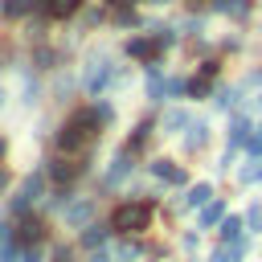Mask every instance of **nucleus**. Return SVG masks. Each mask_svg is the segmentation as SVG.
Listing matches in <instances>:
<instances>
[{
  "mask_svg": "<svg viewBox=\"0 0 262 262\" xmlns=\"http://www.w3.org/2000/svg\"><path fill=\"white\" fill-rule=\"evenodd\" d=\"M147 139H151V123L143 119V123H135L131 139H127V151H131V156H135V151H143V147H147Z\"/></svg>",
  "mask_w": 262,
  "mask_h": 262,
  "instance_id": "dca6fc26",
  "label": "nucleus"
},
{
  "mask_svg": "<svg viewBox=\"0 0 262 262\" xmlns=\"http://www.w3.org/2000/svg\"><path fill=\"white\" fill-rule=\"evenodd\" d=\"M242 233H246V221H242V217H225V221L217 225V237H221V242H233V237H242Z\"/></svg>",
  "mask_w": 262,
  "mask_h": 262,
  "instance_id": "aec40b11",
  "label": "nucleus"
},
{
  "mask_svg": "<svg viewBox=\"0 0 262 262\" xmlns=\"http://www.w3.org/2000/svg\"><path fill=\"white\" fill-rule=\"evenodd\" d=\"M250 135H254L250 115H246V111H233V119H229V147H246Z\"/></svg>",
  "mask_w": 262,
  "mask_h": 262,
  "instance_id": "423d86ee",
  "label": "nucleus"
},
{
  "mask_svg": "<svg viewBox=\"0 0 262 262\" xmlns=\"http://www.w3.org/2000/svg\"><path fill=\"white\" fill-rule=\"evenodd\" d=\"M123 49H127V57H135V61H143V66H151V61L160 57V41H156L151 33H139V37H131Z\"/></svg>",
  "mask_w": 262,
  "mask_h": 262,
  "instance_id": "7ed1b4c3",
  "label": "nucleus"
},
{
  "mask_svg": "<svg viewBox=\"0 0 262 262\" xmlns=\"http://www.w3.org/2000/svg\"><path fill=\"white\" fill-rule=\"evenodd\" d=\"M258 180H262V156H250L237 168V184H258Z\"/></svg>",
  "mask_w": 262,
  "mask_h": 262,
  "instance_id": "2eb2a0df",
  "label": "nucleus"
},
{
  "mask_svg": "<svg viewBox=\"0 0 262 262\" xmlns=\"http://www.w3.org/2000/svg\"><path fill=\"white\" fill-rule=\"evenodd\" d=\"M37 196H41V176H29V180L20 184V192L12 196V209H16V213H25V209H29V201H37Z\"/></svg>",
  "mask_w": 262,
  "mask_h": 262,
  "instance_id": "9d476101",
  "label": "nucleus"
},
{
  "mask_svg": "<svg viewBox=\"0 0 262 262\" xmlns=\"http://www.w3.org/2000/svg\"><path fill=\"white\" fill-rule=\"evenodd\" d=\"M111 82H115V66H111V57H106L102 49L90 53V57H86V70H82V86H86L90 94H102Z\"/></svg>",
  "mask_w": 262,
  "mask_h": 262,
  "instance_id": "f03ea898",
  "label": "nucleus"
},
{
  "mask_svg": "<svg viewBox=\"0 0 262 262\" xmlns=\"http://www.w3.org/2000/svg\"><path fill=\"white\" fill-rule=\"evenodd\" d=\"M225 217H229V213H225V201H221V196H213V201L201 209V229H217Z\"/></svg>",
  "mask_w": 262,
  "mask_h": 262,
  "instance_id": "9b49d317",
  "label": "nucleus"
},
{
  "mask_svg": "<svg viewBox=\"0 0 262 262\" xmlns=\"http://www.w3.org/2000/svg\"><path fill=\"white\" fill-rule=\"evenodd\" d=\"M188 98H213V78L192 74V78H188Z\"/></svg>",
  "mask_w": 262,
  "mask_h": 262,
  "instance_id": "f3484780",
  "label": "nucleus"
},
{
  "mask_svg": "<svg viewBox=\"0 0 262 262\" xmlns=\"http://www.w3.org/2000/svg\"><path fill=\"white\" fill-rule=\"evenodd\" d=\"M258 131H262V127H258Z\"/></svg>",
  "mask_w": 262,
  "mask_h": 262,
  "instance_id": "f704fd0d",
  "label": "nucleus"
},
{
  "mask_svg": "<svg viewBox=\"0 0 262 262\" xmlns=\"http://www.w3.org/2000/svg\"><path fill=\"white\" fill-rule=\"evenodd\" d=\"M147 225H151V205L147 201H123L111 213V229L115 233H139Z\"/></svg>",
  "mask_w": 262,
  "mask_h": 262,
  "instance_id": "f257e3e1",
  "label": "nucleus"
},
{
  "mask_svg": "<svg viewBox=\"0 0 262 262\" xmlns=\"http://www.w3.org/2000/svg\"><path fill=\"white\" fill-rule=\"evenodd\" d=\"M102 242H106V229H102V225H86V233H82V246H86V250H98Z\"/></svg>",
  "mask_w": 262,
  "mask_h": 262,
  "instance_id": "4be33fe9",
  "label": "nucleus"
},
{
  "mask_svg": "<svg viewBox=\"0 0 262 262\" xmlns=\"http://www.w3.org/2000/svg\"><path fill=\"white\" fill-rule=\"evenodd\" d=\"M106 4H131V0H106Z\"/></svg>",
  "mask_w": 262,
  "mask_h": 262,
  "instance_id": "2f4dec72",
  "label": "nucleus"
},
{
  "mask_svg": "<svg viewBox=\"0 0 262 262\" xmlns=\"http://www.w3.org/2000/svg\"><path fill=\"white\" fill-rule=\"evenodd\" d=\"M127 172H131V151L123 147V151L111 160V168H106V184H123V180H127Z\"/></svg>",
  "mask_w": 262,
  "mask_h": 262,
  "instance_id": "f8f14e48",
  "label": "nucleus"
},
{
  "mask_svg": "<svg viewBox=\"0 0 262 262\" xmlns=\"http://www.w3.org/2000/svg\"><path fill=\"white\" fill-rule=\"evenodd\" d=\"M242 90H254V86H262V66L258 70H250V74H242V82H237Z\"/></svg>",
  "mask_w": 262,
  "mask_h": 262,
  "instance_id": "bb28decb",
  "label": "nucleus"
},
{
  "mask_svg": "<svg viewBox=\"0 0 262 262\" xmlns=\"http://www.w3.org/2000/svg\"><path fill=\"white\" fill-rule=\"evenodd\" d=\"M90 213H94V201H78V205L66 209V221H70V225H86Z\"/></svg>",
  "mask_w": 262,
  "mask_h": 262,
  "instance_id": "6ab92c4d",
  "label": "nucleus"
},
{
  "mask_svg": "<svg viewBox=\"0 0 262 262\" xmlns=\"http://www.w3.org/2000/svg\"><path fill=\"white\" fill-rule=\"evenodd\" d=\"M115 25H123V29H131V25H139V16H135V8H131V4H119V12H115Z\"/></svg>",
  "mask_w": 262,
  "mask_h": 262,
  "instance_id": "b1692460",
  "label": "nucleus"
},
{
  "mask_svg": "<svg viewBox=\"0 0 262 262\" xmlns=\"http://www.w3.org/2000/svg\"><path fill=\"white\" fill-rule=\"evenodd\" d=\"M41 229H45V225H41L37 217H25V221H20V242H41Z\"/></svg>",
  "mask_w": 262,
  "mask_h": 262,
  "instance_id": "412c9836",
  "label": "nucleus"
},
{
  "mask_svg": "<svg viewBox=\"0 0 262 262\" xmlns=\"http://www.w3.org/2000/svg\"><path fill=\"white\" fill-rule=\"evenodd\" d=\"M196 74H205V78L217 82V78H221V57H205V61L196 66Z\"/></svg>",
  "mask_w": 262,
  "mask_h": 262,
  "instance_id": "393cba45",
  "label": "nucleus"
},
{
  "mask_svg": "<svg viewBox=\"0 0 262 262\" xmlns=\"http://www.w3.org/2000/svg\"><path fill=\"white\" fill-rule=\"evenodd\" d=\"M205 143H209V123L205 119H192L188 131H184V151H201Z\"/></svg>",
  "mask_w": 262,
  "mask_h": 262,
  "instance_id": "0eeeda50",
  "label": "nucleus"
},
{
  "mask_svg": "<svg viewBox=\"0 0 262 262\" xmlns=\"http://www.w3.org/2000/svg\"><path fill=\"white\" fill-rule=\"evenodd\" d=\"M188 123H192V119H188V111H180V106H172V111L164 115V131H168V135H180V131H188Z\"/></svg>",
  "mask_w": 262,
  "mask_h": 262,
  "instance_id": "4468645a",
  "label": "nucleus"
},
{
  "mask_svg": "<svg viewBox=\"0 0 262 262\" xmlns=\"http://www.w3.org/2000/svg\"><path fill=\"white\" fill-rule=\"evenodd\" d=\"M213 201V184H192L188 192H184V201H180V209H205Z\"/></svg>",
  "mask_w": 262,
  "mask_h": 262,
  "instance_id": "ddd939ff",
  "label": "nucleus"
},
{
  "mask_svg": "<svg viewBox=\"0 0 262 262\" xmlns=\"http://www.w3.org/2000/svg\"><path fill=\"white\" fill-rule=\"evenodd\" d=\"M8 237H12V229H8V225H0V246H4Z\"/></svg>",
  "mask_w": 262,
  "mask_h": 262,
  "instance_id": "c85d7f7f",
  "label": "nucleus"
},
{
  "mask_svg": "<svg viewBox=\"0 0 262 262\" xmlns=\"http://www.w3.org/2000/svg\"><path fill=\"white\" fill-rule=\"evenodd\" d=\"M237 94H242V86H221V90L213 94V106H217V111H233V106H237Z\"/></svg>",
  "mask_w": 262,
  "mask_h": 262,
  "instance_id": "a211bd4d",
  "label": "nucleus"
},
{
  "mask_svg": "<svg viewBox=\"0 0 262 262\" xmlns=\"http://www.w3.org/2000/svg\"><path fill=\"white\" fill-rule=\"evenodd\" d=\"M147 4H160V8H164V4H172V0H147Z\"/></svg>",
  "mask_w": 262,
  "mask_h": 262,
  "instance_id": "7c9ffc66",
  "label": "nucleus"
},
{
  "mask_svg": "<svg viewBox=\"0 0 262 262\" xmlns=\"http://www.w3.org/2000/svg\"><path fill=\"white\" fill-rule=\"evenodd\" d=\"M209 8L217 16H225V20H233V25H246L254 16V0H213Z\"/></svg>",
  "mask_w": 262,
  "mask_h": 262,
  "instance_id": "20e7f679",
  "label": "nucleus"
},
{
  "mask_svg": "<svg viewBox=\"0 0 262 262\" xmlns=\"http://www.w3.org/2000/svg\"><path fill=\"white\" fill-rule=\"evenodd\" d=\"M0 160H4V139H0Z\"/></svg>",
  "mask_w": 262,
  "mask_h": 262,
  "instance_id": "72a5a7b5",
  "label": "nucleus"
},
{
  "mask_svg": "<svg viewBox=\"0 0 262 262\" xmlns=\"http://www.w3.org/2000/svg\"><path fill=\"white\" fill-rule=\"evenodd\" d=\"M147 168H151V176L164 180V184H184V180H188V172H184L176 160H151Z\"/></svg>",
  "mask_w": 262,
  "mask_h": 262,
  "instance_id": "39448f33",
  "label": "nucleus"
},
{
  "mask_svg": "<svg viewBox=\"0 0 262 262\" xmlns=\"http://www.w3.org/2000/svg\"><path fill=\"white\" fill-rule=\"evenodd\" d=\"M246 229L262 233V201H250V209H246Z\"/></svg>",
  "mask_w": 262,
  "mask_h": 262,
  "instance_id": "5701e85b",
  "label": "nucleus"
},
{
  "mask_svg": "<svg viewBox=\"0 0 262 262\" xmlns=\"http://www.w3.org/2000/svg\"><path fill=\"white\" fill-rule=\"evenodd\" d=\"M86 172V164H74V160H53L49 164V176L57 180V184H70L74 176H82Z\"/></svg>",
  "mask_w": 262,
  "mask_h": 262,
  "instance_id": "1a4fd4ad",
  "label": "nucleus"
},
{
  "mask_svg": "<svg viewBox=\"0 0 262 262\" xmlns=\"http://www.w3.org/2000/svg\"><path fill=\"white\" fill-rule=\"evenodd\" d=\"M37 66H41V70H53V53H49V49H37Z\"/></svg>",
  "mask_w": 262,
  "mask_h": 262,
  "instance_id": "cd10ccee",
  "label": "nucleus"
},
{
  "mask_svg": "<svg viewBox=\"0 0 262 262\" xmlns=\"http://www.w3.org/2000/svg\"><path fill=\"white\" fill-rule=\"evenodd\" d=\"M188 8H201V4H213V0H184Z\"/></svg>",
  "mask_w": 262,
  "mask_h": 262,
  "instance_id": "c756f323",
  "label": "nucleus"
},
{
  "mask_svg": "<svg viewBox=\"0 0 262 262\" xmlns=\"http://www.w3.org/2000/svg\"><path fill=\"white\" fill-rule=\"evenodd\" d=\"M45 16H53V20H66V16H74L78 8H82V0H41L37 4Z\"/></svg>",
  "mask_w": 262,
  "mask_h": 262,
  "instance_id": "6e6552de",
  "label": "nucleus"
},
{
  "mask_svg": "<svg viewBox=\"0 0 262 262\" xmlns=\"http://www.w3.org/2000/svg\"><path fill=\"white\" fill-rule=\"evenodd\" d=\"M29 8H33V0H8V4H4V12H8V16H25Z\"/></svg>",
  "mask_w": 262,
  "mask_h": 262,
  "instance_id": "a878e982",
  "label": "nucleus"
},
{
  "mask_svg": "<svg viewBox=\"0 0 262 262\" xmlns=\"http://www.w3.org/2000/svg\"><path fill=\"white\" fill-rule=\"evenodd\" d=\"M254 106H258V111H262V94H258V102H254Z\"/></svg>",
  "mask_w": 262,
  "mask_h": 262,
  "instance_id": "473e14b6",
  "label": "nucleus"
}]
</instances>
